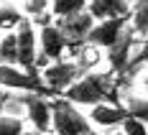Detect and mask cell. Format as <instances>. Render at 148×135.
I'll use <instances>...</instances> for the list:
<instances>
[{
	"instance_id": "cell-3",
	"label": "cell",
	"mask_w": 148,
	"mask_h": 135,
	"mask_svg": "<svg viewBox=\"0 0 148 135\" xmlns=\"http://www.w3.org/2000/svg\"><path fill=\"white\" fill-rule=\"evenodd\" d=\"M0 87H8V89H21L26 94H38L46 100H54V94L44 87L41 82V72H23L18 66H5L0 64Z\"/></svg>"
},
{
	"instance_id": "cell-9",
	"label": "cell",
	"mask_w": 148,
	"mask_h": 135,
	"mask_svg": "<svg viewBox=\"0 0 148 135\" xmlns=\"http://www.w3.org/2000/svg\"><path fill=\"white\" fill-rule=\"evenodd\" d=\"M21 102L26 105V115H28L33 130L46 135L51 130V105H49V100L38 97V94H23Z\"/></svg>"
},
{
	"instance_id": "cell-5",
	"label": "cell",
	"mask_w": 148,
	"mask_h": 135,
	"mask_svg": "<svg viewBox=\"0 0 148 135\" xmlns=\"http://www.w3.org/2000/svg\"><path fill=\"white\" fill-rule=\"evenodd\" d=\"M92 26H95V20H92V15L87 10L84 13H77V15H69V18H54V28L64 36L66 48L72 54H77L84 46V38H87Z\"/></svg>"
},
{
	"instance_id": "cell-21",
	"label": "cell",
	"mask_w": 148,
	"mask_h": 135,
	"mask_svg": "<svg viewBox=\"0 0 148 135\" xmlns=\"http://www.w3.org/2000/svg\"><path fill=\"white\" fill-rule=\"evenodd\" d=\"M84 135H100V133H97V130H87Z\"/></svg>"
},
{
	"instance_id": "cell-15",
	"label": "cell",
	"mask_w": 148,
	"mask_h": 135,
	"mask_svg": "<svg viewBox=\"0 0 148 135\" xmlns=\"http://www.w3.org/2000/svg\"><path fill=\"white\" fill-rule=\"evenodd\" d=\"M21 18H23V13L15 8V5H3L0 8V31H15V26L21 23Z\"/></svg>"
},
{
	"instance_id": "cell-4",
	"label": "cell",
	"mask_w": 148,
	"mask_h": 135,
	"mask_svg": "<svg viewBox=\"0 0 148 135\" xmlns=\"http://www.w3.org/2000/svg\"><path fill=\"white\" fill-rule=\"evenodd\" d=\"M82 76V69H79V64L77 61H54V64H46L44 69H41V82H44V87L54 97H61L66 87H72L74 82Z\"/></svg>"
},
{
	"instance_id": "cell-6",
	"label": "cell",
	"mask_w": 148,
	"mask_h": 135,
	"mask_svg": "<svg viewBox=\"0 0 148 135\" xmlns=\"http://www.w3.org/2000/svg\"><path fill=\"white\" fill-rule=\"evenodd\" d=\"M15 46H18V69L23 72H36V56H38V41H36V26L31 18H21L15 26Z\"/></svg>"
},
{
	"instance_id": "cell-13",
	"label": "cell",
	"mask_w": 148,
	"mask_h": 135,
	"mask_svg": "<svg viewBox=\"0 0 148 135\" xmlns=\"http://www.w3.org/2000/svg\"><path fill=\"white\" fill-rule=\"evenodd\" d=\"M49 13L51 18H69V15L84 13L87 10V0H51L49 3Z\"/></svg>"
},
{
	"instance_id": "cell-12",
	"label": "cell",
	"mask_w": 148,
	"mask_h": 135,
	"mask_svg": "<svg viewBox=\"0 0 148 135\" xmlns=\"http://www.w3.org/2000/svg\"><path fill=\"white\" fill-rule=\"evenodd\" d=\"M87 13L92 20H107V18H123L130 15L128 0H87Z\"/></svg>"
},
{
	"instance_id": "cell-11",
	"label": "cell",
	"mask_w": 148,
	"mask_h": 135,
	"mask_svg": "<svg viewBox=\"0 0 148 135\" xmlns=\"http://www.w3.org/2000/svg\"><path fill=\"white\" fill-rule=\"evenodd\" d=\"M128 115L130 112H128L125 105H95V107H89L87 120L92 125H100V127H118Z\"/></svg>"
},
{
	"instance_id": "cell-2",
	"label": "cell",
	"mask_w": 148,
	"mask_h": 135,
	"mask_svg": "<svg viewBox=\"0 0 148 135\" xmlns=\"http://www.w3.org/2000/svg\"><path fill=\"white\" fill-rule=\"evenodd\" d=\"M51 105V130L54 135H84L87 130H92L87 115H82L77 105L66 102L64 97H54L49 100Z\"/></svg>"
},
{
	"instance_id": "cell-14",
	"label": "cell",
	"mask_w": 148,
	"mask_h": 135,
	"mask_svg": "<svg viewBox=\"0 0 148 135\" xmlns=\"http://www.w3.org/2000/svg\"><path fill=\"white\" fill-rule=\"evenodd\" d=\"M0 64L15 66L18 64V46H15V33H5L0 38Z\"/></svg>"
},
{
	"instance_id": "cell-10",
	"label": "cell",
	"mask_w": 148,
	"mask_h": 135,
	"mask_svg": "<svg viewBox=\"0 0 148 135\" xmlns=\"http://www.w3.org/2000/svg\"><path fill=\"white\" fill-rule=\"evenodd\" d=\"M133 41H135V33L130 31V23H128V28L120 33V38L107 48V56H110V72H112L115 76L128 72V66H130V48H133Z\"/></svg>"
},
{
	"instance_id": "cell-7",
	"label": "cell",
	"mask_w": 148,
	"mask_h": 135,
	"mask_svg": "<svg viewBox=\"0 0 148 135\" xmlns=\"http://www.w3.org/2000/svg\"><path fill=\"white\" fill-rule=\"evenodd\" d=\"M36 41H38V56H36V69L41 72L46 64H54V61H61L64 51H66V41L59 31L51 26H41L38 33H36Z\"/></svg>"
},
{
	"instance_id": "cell-20",
	"label": "cell",
	"mask_w": 148,
	"mask_h": 135,
	"mask_svg": "<svg viewBox=\"0 0 148 135\" xmlns=\"http://www.w3.org/2000/svg\"><path fill=\"white\" fill-rule=\"evenodd\" d=\"M3 107H5V100L0 97V115H3Z\"/></svg>"
},
{
	"instance_id": "cell-16",
	"label": "cell",
	"mask_w": 148,
	"mask_h": 135,
	"mask_svg": "<svg viewBox=\"0 0 148 135\" xmlns=\"http://www.w3.org/2000/svg\"><path fill=\"white\" fill-rule=\"evenodd\" d=\"M120 127H123V135H148L146 120H138V117H133V115H128L125 120L120 122Z\"/></svg>"
},
{
	"instance_id": "cell-18",
	"label": "cell",
	"mask_w": 148,
	"mask_h": 135,
	"mask_svg": "<svg viewBox=\"0 0 148 135\" xmlns=\"http://www.w3.org/2000/svg\"><path fill=\"white\" fill-rule=\"evenodd\" d=\"M46 8H49V0H28L23 15H26V18H36V15H41V13H49Z\"/></svg>"
},
{
	"instance_id": "cell-19",
	"label": "cell",
	"mask_w": 148,
	"mask_h": 135,
	"mask_svg": "<svg viewBox=\"0 0 148 135\" xmlns=\"http://www.w3.org/2000/svg\"><path fill=\"white\" fill-rule=\"evenodd\" d=\"M21 135H41V133H36V130H23Z\"/></svg>"
},
{
	"instance_id": "cell-1",
	"label": "cell",
	"mask_w": 148,
	"mask_h": 135,
	"mask_svg": "<svg viewBox=\"0 0 148 135\" xmlns=\"http://www.w3.org/2000/svg\"><path fill=\"white\" fill-rule=\"evenodd\" d=\"M66 102L72 105H120V87L118 76L112 72H92V74H82L72 87H66L61 94Z\"/></svg>"
},
{
	"instance_id": "cell-17",
	"label": "cell",
	"mask_w": 148,
	"mask_h": 135,
	"mask_svg": "<svg viewBox=\"0 0 148 135\" xmlns=\"http://www.w3.org/2000/svg\"><path fill=\"white\" fill-rule=\"evenodd\" d=\"M26 130L21 117H10V115H0V135H21Z\"/></svg>"
},
{
	"instance_id": "cell-8",
	"label": "cell",
	"mask_w": 148,
	"mask_h": 135,
	"mask_svg": "<svg viewBox=\"0 0 148 135\" xmlns=\"http://www.w3.org/2000/svg\"><path fill=\"white\" fill-rule=\"evenodd\" d=\"M130 23V15H123V18H107V20H100L89 28L87 38H84V46H97V48H110L120 38V33L128 28Z\"/></svg>"
}]
</instances>
